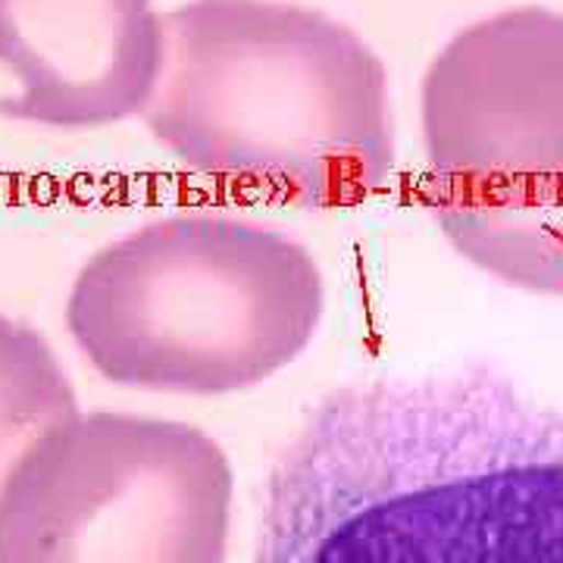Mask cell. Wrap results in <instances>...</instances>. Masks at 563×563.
<instances>
[{"instance_id": "cell-1", "label": "cell", "mask_w": 563, "mask_h": 563, "mask_svg": "<svg viewBox=\"0 0 563 563\" xmlns=\"http://www.w3.org/2000/svg\"><path fill=\"white\" fill-rule=\"evenodd\" d=\"M254 563H563V407L483 366L329 391L273 463Z\"/></svg>"}, {"instance_id": "cell-2", "label": "cell", "mask_w": 563, "mask_h": 563, "mask_svg": "<svg viewBox=\"0 0 563 563\" xmlns=\"http://www.w3.org/2000/svg\"><path fill=\"white\" fill-rule=\"evenodd\" d=\"M147 125L188 169L303 210L366 201L395 163L379 57L342 22L291 3L176 10Z\"/></svg>"}, {"instance_id": "cell-3", "label": "cell", "mask_w": 563, "mask_h": 563, "mask_svg": "<svg viewBox=\"0 0 563 563\" xmlns=\"http://www.w3.org/2000/svg\"><path fill=\"white\" fill-rule=\"evenodd\" d=\"M322 310L320 263L295 235L229 213H176L81 266L66 325L110 383L222 395L295 361Z\"/></svg>"}, {"instance_id": "cell-4", "label": "cell", "mask_w": 563, "mask_h": 563, "mask_svg": "<svg viewBox=\"0 0 563 563\" xmlns=\"http://www.w3.org/2000/svg\"><path fill=\"white\" fill-rule=\"evenodd\" d=\"M232 466L198 426L88 413L0 498V563H225Z\"/></svg>"}, {"instance_id": "cell-5", "label": "cell", "mask_w": 563, "mask_h": 563, "mask_svg": "<svg viewBox=\"0 0 563 563\" xmlns=\"http://www.w3.org/2000/svg\"><path fill=\"white\" fill-rule=\"evenodd\" d=\"M426 198L504 201L563 185V16L504 10L463 29L422 81Z\"/></svg>"}, {"instance_id": "cell-6", "label": "cell", "mask_w": 563, "mask_h": 563, "mask_svg": "<svg viewBox=\"0 0 563 563\" xmlns=\"http://www.w3.org/2000/svg\"><path fill=\"white\" fill-rule=\"evenodd\" d=\"M0 60L22 79L13 117L98 125L147 107L163 63L151 0H0Z\"/></svg>"}, {"instance_id": "cell-7", "label": "cell", "mask_w": 563, "mask_h": 563, "mask_svg": "<svg viewBox=\"0 0 563 563\" xmlns=\"http://www.w3.org/2000/svg\"><path fill=\"white\" fill-rule=\"evenodd\" d=\"M426 203L463 261L514 288L563 295V185L504 201Z\"/></svg>"}, {"instance_id": "cell-8", "label": "cell", "mask_w": 563, "mask_h": 563, "mask_svg": "<svg viewBox=\"0 0 563 563\" xmlns=\"http://www.w3.org/2000/svg\"><path fill=\"white\" fill-rule=\"evenodd\" d=\"M76 417L79 401L54 347L0 313V498L32 448Z\"/></svg>"}]
</instances>
